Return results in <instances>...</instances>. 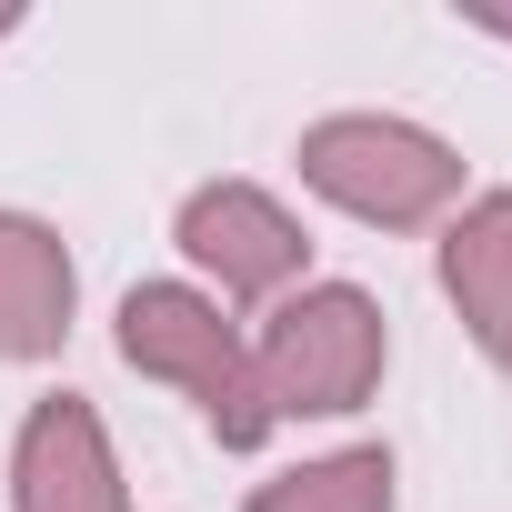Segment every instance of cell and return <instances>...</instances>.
I'll return each instance as SVG.
<instances>
[{
  "mask_svg": "<svg viewBox=\"0 0 512 512\" xmlns=\"http://www.w3.org/2000/svg\"><path fill=\"white\" fill-rule=\"evenodd\" d=\"M292 171L322 211H342L352 231H392V241L442 231L472 191L462 141L412 121V111H322V121H302Z\"/></svg>",
  "mask_w": 512,
  "mask_h": 512,
  "instance_id": "1",
  "label": "cell"
},
{
  "mask_svg": "<svg viewBox=\"0 0 512 512\" xmlns=\"http://www.w3.org/2000/svg\"><path fill=\"white\" fill-rule=\"evenodd\" d=\"M111 352H121L141 382H161L171 402H191L221 452H262V442L282 432L272 402H262V382H251V322L221 312V302H211L201 282H181V272L131 282V292L111 302Z\"/></svg>",
  "mask_w": 512,
  "mask_h": 512,
  "instance_id": "2",
  "label": "cell"
},
{
  "mask_svg": "<svg viewBox=\"0 0 512 512\" xmlns=\"http://www.w3.org/2000/svg\"><path fill=\"white\" fill-rule=\"evenodd\" d=\"M251 382L272 422H352L392 382V312L362 282H302L251 322Z\"/></svg>",
  "mask_w": 512,
  "mask_h": 512,
  "instance_id": "3",
  "label": "cell"
},
{
  "mask_svg": "<svg viewBox=\"0 0 512 512\" xmlns=\"http://www.w3.org/2000/svg\"><path fill=\"white\" fill-rule=\"evenodd\" d=\"M171 251H181V282H201L221 312H251V322L312 282V221L272 181H241V171L191 181L171 201Z\"/></svg>",
  "mask_w": 512,
  "mask_h": 512,
  "instance_id": "4",
  "label": "cell"
},
{
  "mask_svg": "<svg viewBox=\"0 0 512 512\" xmlns=\"http://www.w3.org/2000/svg\"><path fill=\"white\" fill-rule=\"evenodd\" d=\"M0 502L11 512H131V472L121 442L101 422L91 392H41L11 422V462H0Z\"/></svg>",
  "mask_w": 512,
  "mask_h": 512,
  "instance_id": "5",
  "label": "cell"
},
{
  "mask_svg": "<svg viewBox=\"0 0 512 512\" xmlns=\"http://www.w3.org/2000/svg\"><path fill=\"white\" fill-rule=\"evenodd\" d=\"M81 332V251L61 221L0 201V372H41Z\"/></svg>",
  "mask_w": 512,
  "mask_h": 512,
  "instance_id": "6",
  "label": "cell"
},
{
  "mask_svg": "<svg viewBox=\"0 0 512 512\" xmlns=\"http://www.w3.org/2000/svg\"><path fill=\"white\" fill-rule=\"evenodd\" d=\"M432 292L452 302L462 342L492 372H512V181L462 191V211L432 231Z\"/></svg>",
  "mask_w": 512,
  "mask_h": 512,
  "instance_id": "7",
  "label": "cell"
},
{
  "mask_svg": "<svg viewBox=\"0 0 512 512\" xmlns=\"http://www.w3.org/2000/svg\"><path fill=\"white\" fill-rule=\"evenodd\" d=\"M241 512H402V462L392 442H332V452L272 462L241 492Z\"/></svg>",
  "mask_w": 512,
  "mask_h": 512,
  "instance_id": "8",
  "label": "cell"
},
{
  "mask_svg": "<svg viewBox=\"0 0 512 512\" xmlns=\"http://www.w3.org/2000/svg\"><path fill=\"white\" fill-rule=\"evenodd\" d=\"M462 31H482V41L512 51V11H492V0H462Z\"/></svg>",
  "mask_w": 512,
  "mask_h": 512,
  "instance_id": "9",
  "label": "cell"
},
{
  "mask_svg": "<svg viewBox=\"0 0 512 512\" xmlns=\"http://www.w3.org/2000/svg\"><path fill=\"white\" fill-rule=\"evenodd\" d=\"M31 31V11H21V0H0V41H21Z\"/></svg>",
  "mask_w": 512,
  "mask_h": 512,
  "instance_id": "10",
  "label": "cell"
}]
</instances>
